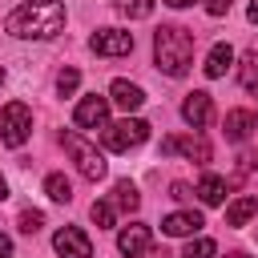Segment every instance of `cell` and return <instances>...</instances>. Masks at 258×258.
I'll return each instance as SVG.
<instances>
[{
    "instance_id": "obj_1",
    "label": "cell",
    "mask_w": 258,
    "mask_h": 258,
    "mask_svg": "<svg viewBox=\"0 0 258 258\" xmlns=\"http://www.w3.org/2000/svg\"><path fill=\"white\" fill-rule=\"evenodd\" d=\"M4 28L24 40H48L64 28V4L60 0H24L20 8L8 12Z\"/></svg>"
},
{
    "instance_id": "obj_2",
    "label": "cell",
    "mask_w": 258,
    "mask_h": 258,
    "mask_svg": "<svg viewBox=\"0 0 258 258\" xmlns=\"http://www.w3.org/2000/svg\"><path fill=\"white\" fill-rule=\"evenodd\" d=\"M153 60L165 77H185L194 64V36L177 24H161L153 32Z\"/></svg>"
},
{
    "instance_id": "obj_3",
    "label": "cell",
    "mask_w": 258,
    "mask_h": 258,
    "mask_svg": "<svg viewBox=\"0 0 258 258\" xmlns=\"http://www.w3.org/2000/svg\"><path fill=\"white\" fill-rule=\"evenodd\" d=\"M28 137H32V109L24 101H8L0 109V141L12 145V149H20Z\"/></svg>"
},
{
    "instance_id": "obj_4",
    "label": "cell",
    "mask_w": 258,
    "mask_h": 258,
    "mask_svg": "<svg viewBox=\"0 0 258 258\" xmlns=\"http://www.w3.org/2000/svg\"><path fill=\"white\" fill-rule=\"evenodd\" d=\"M64 141V149H69V157L77 161V169H81V177H89V181H101L105 177V157L97 153V145H89L81 133H64L60 137Z\"/></svg>"
},
{
    "instance_id": "obj_5",
    "label": "cell",
    "mask_w": 258,
    "mask_h": 258,
    "mask_svg": "<svg viewBox=\"0 0 258 258\" xmlns=\"http://www.w3.org/2000/svg\"><path fill=\"white\" fill-rule=\"evenodd\" d=\"M105 145L113 149V153H129V149H137L145 137H149V125L141 121V117H125V121H117V125H105Z\"/></svg>"
},
{
    "instance_id": "obj_6",
    "label": "cell",
    "mask_w": 258,
    "mask_h": 258,
    "mask_svg": "<svg viewBox=\"0 0 258 258\" xmlns=\"http://www.w3.org/2000/svg\"><path fill=\"white\" fill-rule=\"evenodd\" d=\"M89 48L97 56H125V52H133V32H125V28H101V32L89 36Z\"/></svg>"
},
{
    "instance_id": "obj_7",
    "label": "cell",
    "mask_w": 258,
    "mask_h": 258,
    "mask_svg": "<svg viewBox=\"0 0 258 258\" xmlns=\"http://www.w3.org/2000/svg\"><path fill=\"white\" fill-rule=\"evenodd\" d=\"M73 121L81 129H105V121H109V97H101V93L81 97L77 109H73Z\"/></svg>"
},
{
    "instance_id": "obj_8",
    "label": "cell",
    "mask_w": 258,
    "mask_h": 258,
    "mask_svg": "<svg viewBox=\"0 0 258 258\" xmlns=\"http://www.w3.org/2000/svg\"><path fill=\"white\" fill-rule=\"evenodd\" d=\"M52 246H56V254H60V258H93V242H89V234H85V230H77V226L56 230Z\"/></svg>"
},
{
    "instance_id": "obj_9",
    "label": "cell",
    "mask_w": 258,
    "mask_h": 258,
    "mask_svg": "<svg viewBox=\"0 0 258 258\" xmlns=\"http://www.w3.org/2000/svg\"><path fill=\"white\" fill-rule=\"evenodd\" d=\"M161 153H181L189 161H210V141L189 133V137H165L161 141Z\"/></svg>"
},
{
    "instance_id": "obj_10",
    "label": "cell",
    "mask_w": 258,
    "mask_h": 258,
    "mask_svg": "<svg viewBox=\"0 0 258 258\" xmlns=\"http://www.w3.org/2000/svg\"><path fill=\"white\" fill-rule=\"evenodd\" d=\"M181 117H185V125H194V129L210 125V117H214L210 93H206V89H194V93H189V97L181 101Z\"/></svg>"
},
{
    "instance_id": "obj_11",
    "label": "cell",
    "mask_w": 258,
    "mask_h": 258,
    "mask_svg": "<svg viewBox=\"0 0 258 258\" xmlns=\"http://www.w3.org/2000/svg\"><path fill=\"white\" fill-rule=\"evenodd\" d=\"M202 226H206V222H202V214H198V210H173V214L161 222V230H165L169 238H194Z\"/></svg>"
},
{
    "instance_id": "obj_12",
    "label": "cell",
    "mask_w": 258,
    "mask_h": 258,
    "mask_svg": "<svg viewBox=\"0 0 258 258\" xmlns=\"http://www.w3.org/2000/svg\"><path fill=\"white\" fill-rule=\"evenodd\" d=\"M117 250H121L125 258H141V254L149 250V226H145V222L125 226V230L117 234Z\"/></svg>"
},
{
    "instance_id": "obj_13",
    "label": "cell",
    "mask_w": 258,
    "mask_h": 258,
    "mask_svg": "<svg viewBox=\"0 0 258 258\" xmlns=\"http://www.w3.org/2000/svg\"><path fill=\"white\" fill-rule=\"evenodd\" d=\"M109 101H113L117 109L133 113V109H141V105H145V93H141L133 81H121V77H117V81L109 85Z\"/></svg>"
},
{
    "instance_id": "obj_14",
    "label": "cell",
    "mask_w": 258,
    "mask_h": 258,
    "mask_svg": "<svg viewBox=\"0 0 258 258\" xmlns=\"http://www.w3.org/2000/svg\"><path fill=\"white\" fill-rule=\"evenodd\" d=\"M230 64H234V48H230V44H214L210 56H206V77L218 81V77H226Z\"/></svg>"
},
{
    "instance_id": "obj_15",
    "label": "cell",
    "mask_w": 258,
    "mask_h": 258,
    "mask_svg": "<svg viewBox=\"0 0 258 258\" xmlns=\"http://www.w3.org/2000/svg\"><path fill=\"white\" fill-rule=\"evenodd\" d=\"M250 129H254V113H246V109H230L226 113V137L230 141H246Z\"/></svg>"
},
{
    "instance_id": "obj_16",
    "label": "cell",
    "mask_w": 258,
    "mask_h": 258,
    "mask_svg": "<svg viewBox=\"0 0 258 258\" xmlns=\"http://www.w3.org/2000/svg\"><path fill=\"white\" fill-rule=\"evenodd\" d=\"M198 198H202L206 206H222V202H226V181H222L218 173H206V177L198 181Z\"/></svg>"
},
{
    "instance_id": "obj_17",
    "label": "cell",
    "mask_w": 258,
    "mask_h": 258,
    "mask_svg": "<svg viewBox=\"0 0 258 258\" xmlns=\"http://www.w3.org/2000/svg\"><path fill=\"white\" fill-rule=\"evenodd\" d=\"M254 214H258V198H238L226 206V226H246Z\"/></svg>"
},
{
    "instance_id": "obj_18",
    "label": "cell",
    "mask_w": 258,
    "mask_h": 258,
    "mask_svg": "<svg viewBox=\"0 0 258 258\" xmlns=\"http://www.w3.org/2000/svg\"><path fill=\"white\" fill-rule=\"evenodd\" d=\"M238 81L246 93L258 97V52H242V64H238Z\"/></svg>"
},
{
    "instance_id": "obj_19",
    "label": "cell",
    "mask_w": 258,
    "mask_h": 258,
    "mask_svg": "<svg viewBox=\"0 0 258 258\" xmlns=\"http://www.w3.org/2000/svg\"><path fill=\"white\" fill-rule=\"evenodd\" d=\"M113 206H117V210H137V206H141L137 185H133V181H117V185H113Z\"/></svg>"
},
{
    "instance_id": "obj_20",
    "label": "cell",
    "mask_w": 258,
    "mask_h": 258,
    "mask_svg": "<svg viewBox=\"0 0 258 258\" xmlns=\"http://www.w3.org/2000/svg\"><path fill=\"white\" fill-rule=\"evenodd\" d=\"M44 194H48L52 202H69V198H73V181H69L64 173H48V177H44Z\"/></svg>"
},
{
    "instance_id": "obj_21",
    "label": "cell",
    "mask_w": 258,
    "mask_h": 258,
    "mask_svg": "<svg viewBox=\"0 0 258 258\" xmlns=\"http://www.w3.org/2000/svg\"><path fill=\"white\" fill-rule=\"evenodd\" d=\"M89 214H93L97 230H109V226H113V218H117V206H113V202H93V210H89Z\"/></svg>"
},
{
    "instance_id": "obj_22",
    "label": "cell",
    "mask_w": 258,
    "mask_h": 258,
    "mask_svg": "<svg viewBox=\"0 0 258 258\" xmlns=\"http://www.w3.org/2000/svg\"><path fill=\"white\" fill-rule=\"evenodd\" d=\"M117 8L129 16V20H145L153 12V0H117Z\"/></svg>"
},
{
    "instance_id": "obj_23",
    "label": "cell",
    "mask_w": 258,
    "mask_h": 258,
    "mask_svg": "<svg viewBox=\"0 0 258 258\" xmlns=\"http://www.w3.org/2000/svg\"><path fill=\"white\" fill-rule=\"evenodd\" d=\"M214 254H218V246L210 238H189V246H185L181 258H214Z\"/></svg>"
},
{
    "instance_id": "obj_24",
    "label": "cell",
    "mask_w": 258,
    "mask_h": 258,
    "mask_svg": "<svg viewBox=\"0 0 258 258\" xmlns=\"http://www.w3.org/2000/svg\"><path fill=\"white\" fill-rule=\"evenodd\" d=\"M77 85H81V73H77V69H64V73L56 77V93H60V97H73Z\"/></svg>"
},
{
    "instance_id": "obj_25",
    "label": "cell",
    "mask_w": 258,
    "mask_h": 258,
    "mask_svg": "<svg viewBox=\"0 0 258 258\" xmlns=\"http://www.w3.org/2000/svg\"><path fill=\"white\" fill-rule=\"evenodd\" d=\"M40 226H44V214H40V210H24V214H20V230H24V234H36Z\"/></svg>"
},
{
    "instance_id": "obj_26",
    "label": "cell",
    "mask_w": 258,
    "mask_h": 258,
    "mask_svg": "<svg viewBox=\"0 0 258 258\" xmlns=\"http://www.w3.org/2000/svg\"><path fill=\"white\" fill-rule=\"evenodd\" d=\"M206 12L210 16H226L230 12V0H206Z\"/></svg>"
},
{
    "instance_id": "obj_27",
    "label": "cell",
    "mask_w": 258,
    "mask_h": 258,
    "mask_svg": "<svg viewBox=\"0 0 258 258\" xmlns=\"http://www.w3.org/2000/svg\"><path fill=\"white\" fill-rule=\"evenodd\" d=\"M0 258H12V238L0 234Z\"/></svg>"
},
{
    "instance_id": "obj_28",
    "label": "cell",
    "mask_w": 258,
    "mask_h": 258,
    "mask_svg": "<svg viewBox=\"0 0 258 258\" xmlns=\"http://www.w3.org/2000/svg\"><path fill=\"white\" fill-rule=\"evenodd\" d=\"M169 8H189V4H198V0H165Z\"/></svg>"
},
{
    "instance_id": "obj_29",
    "label": "cell",
    "mask_w": 258,
    "mask_h": 258,
    "mask_svg": "<svg viewBox=\"0 0 258 258\" xmlns=\"http://www.w3.org/2000/svg\"><path fill=\"white\" fill-rule=\"evenodd\" d=\"M145 258H169V254H165V250H153V246H149V250H145Z\"/></svg>"
},
{
    "instance_id": "obj_30",
    "label": "cell",
    "mask_w": 258,
    "mask_h": 258,
    "mask_svg": "<svg viewBox=\"0 0 258 258\" xmlns=\"http://www.w3.org/2000/svg\"><path fill=\"white\" fill-rule=\"evenodd\" d=\"M8 198V181H4V173H0V202Z\"/></svg>"
},
{
    "instance_id": "obj_31",
    "label": "cell",
    "mask_w": 258,
    "mask_h": 258,
    "mask_svg": "<svg viewBox=\"0 0 258 258\" xmlns=\"http://www.w3.org/2000/svg\"><path fill=\"white\" fill-rule=\"evenodd\" d=\"M250 20H258V0H250Z\"/></svg>"
},
{
    "instance_id": "obj_32",
    "label": "cell",
    "mask_w": 258,
    "mask_h": 258,
    "mask_svg": "<svg viewBox=\"0 0 258 258\" xmlns=\"http://www.w3.org/2000/svg\"><path fill=\"white\" fill-rule=\"evenodd\" d=\"M226 258H250V254H226Z\"/></svg>"
},
{
    "instance_id": "obj_33",
    "label": "cell",
    "mask_w": 258,
    "mask_h": 258,
    "mask_svg": "<svg viewBox=\"0 0 258 258\" xmlns=\"http://www.w3.org/2000/svg\"><path fill=\"white\" fill-rule=\"evenodd\" d=\"M0 81H4V64H0Z\"/></svg>"
}]
</instances>
